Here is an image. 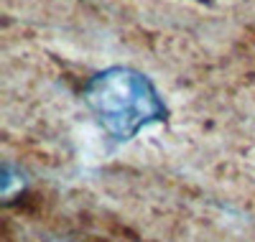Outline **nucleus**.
<instances>
[{"label":"nucleus","mask_w":255,"mask_h":242,"mask_svg":"<svg viewBox=\"0 0 255 242\" xmlns=\"http://www.w3.org/2000/svg\"><path fill=\"white\" fill-rule=\"evenodd\" d=\"M26 186H28L26 173L18 166H13L10 161H5L3 168H0V196H3V204H13L26 191Z\"/></svg>","instance_id":"nucleus-2"},{"label":"nucleus","mask_w":255,"mask_h":242,"mask_svg":"<svg viewBox=\"0 0 255 242\" xmlns=\"http://www.w3.org/2000/svg\"><path fill=\"white\" fill-rule=\"evenodd\" d=\"M49 242H69V240H49Z\"/></svg>","instance_id":"nucleus-3"},{"label":"nucleus","mask_w":255,"mask_h":242,"mask_svg":"<svg viewBox=\"0 0 255 242\" xmlns=\"http://www.w3.org/2000/svg\"><path fill=\"white\" fill-rule=\"evenodd\" d=\"M82 102L118 143L130 140L143 127L166 122L168 118V107L156 84L133 67H108L92 74L82 87Z\"/></svg>","instance_id":"nucleus-1"}]
</instances>
